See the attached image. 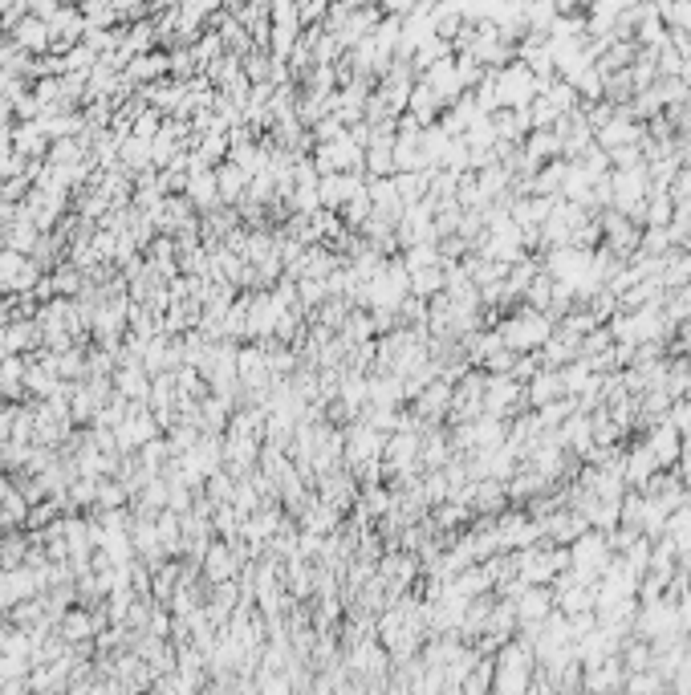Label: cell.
Wrapping results in <instances>:
<instances>
[{"mask_svg":"<svg viewBox=\"0 0 691 695\" xmlns=\"http://www.w3.org/2000/svg\"><path fill=\"white\" fill-rule=\"evenodd\" d=\"M9 41L21 49V53H29V57H45L49 53V25L45 21H37L33 13L9 33Z\"/></svg>","mask_w":691,"mask_h":695,"instance_id":"8fae6325","label":"cell"},{"mask_svg":"<svg viewBox=\"0 0 691 695\" xmlns=\"http://www.w3.org/2000/svg\"><path fill=\"white\" fill-rule=\"evenodd\" d=\"M90 630H94V622H90V614L86 610H66V614H61L57 618V639L61 643H86L90 639Z\"/></svg>","mask_w":691,"mask_h":695,"instance_id":"4fadbf2b","label":"cell"},{"mask_svg":"<svg viewBox=\"0 0 691 695\" xmlns=\"http://www.w3.org/2000/svg\"><path fill=\"white\" fill-rule=\"evenodd\" d=\"M127 500H131V488L122 484V480H102L98 484V509L102 513H118Z\"/></svg>","mask_w":691,"mask_h":695,"instance_id":"9a60e30c","label":"cell"},{"mask_svg":"<svg viewBox=\"0 0 691 695\" xmlns=\"http://www.w3.org/2000/svg\"><path fill=\"white\" fill-rule=\"evenodd\" d=\"M366 192V175L358 171V175H322L318 179V200H322V212H342L354 196H362Z\"/></svg>","mask_w":691,"mask_h":695,"instance_id":"277c9868","label":"cell"},{"mask_svg":"<svg viewBox=\"0 0 691 695\" xmlns=\"http://www.w3.org/2000/svg\"><path fill=\"white\" fill-rule=\"evenodd\" d=\"M183 200L192 204L196 212H212V208H220V187H216V167H196V171H187V187H183Z\"/></svg>","mask_w":691,"mask_h":695,"instance_id":"8992f818","label":"cell"},{"mask_svg":"<svg viewBox=\"0 0 691 695\" xmlns=\"http://www.w3.org/2000/svg\"><path fill=\"white\" fill-rule=\"evenodd\" d=\"M561 399H570V391H565V378L561 370H537V378L525 387V403L529 407H549V403H561Z\"/></svg>","mask_w":691,"mask_h":695,"instance_id":"9c48e42d","label":"cell"},{"mask_svg":"<svg viewBox=\"0 0 691 695\" xmlns=\"http://www.w3.org/2000/svg\"><path fill=\"white\" fill-rule=\"evenodd\" d=\"M553 330L557 326L545 318V313H537L529 305H521L517 313H509L505 322H496L500 342H505V350H513V354H537L553 338Z\"/></svg>","mask_w":691,"mask_h":695,"instance_id":"6da1fadb","label":"cell"},{"mask_svg":"<svg viewBox=\"0 0 691 695\" xmlns=\"http://www.w3.org/2000/svg\"><path fill=\"white\" fill-rule=\"evenodd\" d=\"M240 561H244V553H236V545L212 541L208 553H204V574H208V582L224 586V582H232V574L240 570Z\"/></svg>","mask_w":691,"mask_h":695,"instance_id":"52a82bcc","label":"cell"},{"mask_svg":"<svg viewBox=\"0 0 691 695\" xmlns=\"http://www.w3.org/2000/svg\"><path fill=\"white\" fill-rule=\"evenodd\" d=\"M342 444H346V468L354 472V468H362V464H370V460H383L387 435L374 431V427H366V423L358 419V423H350V427L342 431Z\"/></svg>","mask_w":691,"mask_h":695,"instance_id":"3957f363","label":"cell"},{"mask_svg":"<svg viewBox=\"0 0 691 695\" xmlns=\"http://www.w3.org/2000/svg\"><path fill=\"white\" fill-rule=\"evenodd\" d=\"M5 639H9V626H5V622H0V647H5Z\"/></svg>","mask_w":691,"mask_h":695,"instance_id":"2e32d148","label":"cell"},{"mask_svg":"<svg viewBox=\"0 0 691 695\" xmlns=\"http://www.w3.org/2000/svg\"><path fill=\"white\" fill-rule=\"evenodd\" d=\"M651 476H659V464H655V456H651L647 444H639V448H631V452L622 456V484H626V488L643 492Z\"/></svg>","mask_w":691,"mask_h":695,"instance_id":"30bf717a","label":"cell"},{"mask_svg":"<svg viewBox=\"0 0 691 695\" xmlns=\"http://www.w3.org/2000/svg\"><path fill=\"white\" fill-rule=\"evenodd\" d=\"M521 407H529V403H525V387L513 383L509 374H488V387H484V415L505 423V419H509L513 411H521Z\"/></svg>","mask_w":691,"mask_h":695,"instance_id":"7a4b0ae2","label":"cell"},{"mask_svg":"<svg viewBox=\"0 0 691 695\" xmlns=\"http://www.w3.org/2000/svg\"><path fill=\"white\" fill-rule=\"evenodd\" d=\"M444 289H448V269L444 265L411 273V297H419V301H431V297H439Z\"/></svg>","mask_w":691,"mask_h":695,"instance_id":"5bb4252c","label":"cell"},{"mask_svg":"<svg viewBox=\"0 0 691 695\" xmlns=\"http://www.w3.org/2000/svg\"><path fill=\"white\" fill-rule=\"evenodd\" d=\"M216 187H220V204H240L248 200V175L236 163H220L216 167Z\"/></svg>","mask_w":691,"mask_h":695,"instance_id":"7c38bea8","label":"cell"},{"mask_svg":"<svg viewBox=\"0 0 691 695\" xmlns=\"http://www.w3.org/2000/svg\"><path fill=\"white\" fill-rule=\"evenodd\" d=\"M643 444L651 448V456H655V464H659V472H671L675 464H679V456H683V435L667 423V419H659V423H651L647 427V439Z\"/></svg>","mask_w":691,"mask_h":695,"instance_id":"5b68a950","label":"cell"},{"mask_svg":"<svg viewBox=\"0 0 691 695\" xmlns=\"http://www.w3.org/2000/svg\"><path fill=\"white\" fill-rule=\"evenodd\" d=\"M513 610H517V622H521V626H541V622L557 610V602H553V590H549V586H529V590L513 602Z\"/></svg>","mask_w":691,"mask_h":695,"instance_id":"ba28073f","label":"cell"}]
</instances>
